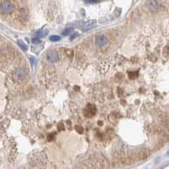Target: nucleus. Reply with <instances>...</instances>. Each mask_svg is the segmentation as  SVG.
Masks as SVG:
<instances>
[{
    "label": "nucleus",
    "mask_w": 169,
    "mask_h": 169,
    "mask_svg": "<svg viewBox=\"0 0 169 169\" xmlns=\"http://www.w3.org/2000/svg\"><path fill=\"white\" fill-rule=\"evenodd\" d=\"M128 76H129V78L130 79H132V80H133V79H135L137 77V75H138V73L136 72H128Z\"/></svg>",
    "instance_id": "ddd939ff"
},
{
    "label": "nucleus",
    "mask_w": 169,
    "mask_h": 169,
    "mask_svg": "<svg viewBox=\"0 0 169 169\" xmlns=\"http://www.w3.org/2000/svg\"><path fill=\"white\" fill-rule=\"evenodd\" d=\"M149 155V152L146 149H139V150H135V154H134V157L137 160H144L147 158Z\"/></svg>",
    "instance_id": "f03ea898"
},
{
    "label": "nucleus",
    "mask_w": 169,
    "mask_h": 169,
    "mask_svg": "<svg viewBox=\"0 0 169 169\" xmlns=\"http://www.w3.org/2000/svg\"><path fill=\"white\" fill-rule=\"evenodd\" d=\"M98 124H99V125H102V122H101V121H99Z\"/></svg>",
    "instance_id": "412c9836"
},
{
    "label": "nucleus",
    "mask_w": 169,
    "mask_h": 169,
    "mask_svg": "<svg viewBox=\"0 0 169 169\" xmlns=\"http://www.w3.org/2000/svg\"><path fill=\"white\" fill-rule=\"evenodd\" d=\"M158 8V3L157 0H150V10L151 11H156Z\"/></svg>",
    "instance_id": "6e6552de"
},
{
    "label": "nucleus",
    "mask_w": 169,
    "mask_h": 169,
    "mask_svg": "<svg viewBox=\"0 0 169 169\" xmlns=\"http://www.w3.org/2000/svg\"><path fill=\"white\" fill-rule=\"evenodd\" d=\"M47 59L49 62H58L59 60L58 54L55 50H50L47 53Z\"/></svg>",
    "instance_id": "39448f33"
},
{
    "label": "nucleus",
    "mask_w": 169,
    "mask_h": 169,
    "mask_svg": "<svg viewBox=\"0 0 169 169\" xmlns=\"http://www.w3.org/2000/svg\"><path fill=\"white\" fill-rule=\"evenodd\" d=\"M47 33H48V30H47V29H46V28H43V29H42V30H40L39 32H36V36L43 37V36H47Z\"/></svg>",
    "instance_id": "1a4fd4ad"
},
{
    "label": "nucleus",
    "mask_w": 169,
    "mask_h": 169,
    "mask_svg": "<svg viewBox=\"0 0 169 169\" xmlns=\"http://www.w3.org/2000/svg\"><path fill=\"white\" fill-rule=\"evenodd\" d=\"M18 45H19L20 47H21V48L23 49L24 51H26L27 49H28V47H27V45L24 42H22V41H18Z\"/></svg>",
    "instance_id": "9d476101"
},
{
    "label": "nucleus",
    "mask_w": 169,
    "mask_h": 169,
    "mask_svg": "<svg viewBox=\"0 0 169 169\" xmlns=\"http://www.w3.org/2000/svg\"><path fill=\"white\" fill-rule=\"evenodd\" d=\"M14 76L15 78V80H22L23 78L25 77V71L22 69H17L14 73Z\"/></svg>",
    "instance_id": "0eeeda50"
},
{
    "label": "nucleus",
    "mask_w": 169,
    "mask_h": 169,
    "mask_svg": "<svg viewBox=\"0 0 169 169\" xmlns=\"http://www.w3.org/2000/svg\"><path fill=\"white\" fill-rule=\"evenodd\" d=\"M95 24L96 22L95 21H85L84 23H82L81 25V28L84 32H87L89 30H91L93 27L95 26Z\"/></svg>",
    "instance_id": "423d86ee"
},
{
    "label": "nucleus",
    "mask_w": 169,
    "mask_h": 169,
    "mask_svg": "<svg viewBox=\"0 0 169 169\" xmlns=\"http://www.w3.org/2000/svg\"><path fill=\"white\" fill-rule=\"evenodd\" d=\"M60 39H61V37H60L59 36H50V40L52 42H58V41H60Z\"/></svg>",
    "instance_id": "9b49d317"
},
{
    "label": "nucleus",
    "mask_w": 169,
    "mask_h": 169,
    "mask_svg": "<svg viewBox=\"0 0 169 169\" xmlns=\"http://www.w3.org/2000/svg\"><path fill=\"white\" fill-rule=\"evenodd\" d=\"M106 43H107V38H106L105 35L99 34L95 36V44L98 47H103L104 46L106 45Z\"/></svg>",
    "instance_id": "20e7f679"
},
{
    "label": "nucleus",
    "mask_w": 169,
    "mask_h": 169,
    "mask_svg": "<svg viewBox=\"0 0 169 169\" xmlns=\"http://www.w3.org/2000/svg\"><path fill=\"white\" fill-rule=\"evenodd\" d=\"M32 42L34 44H38V43H40V42H41V40H40L39 38H34V39L32 40Z\"/></svg>",
    "instance_id": "f3484780"
},
{
    "label": "nucleus",
    "mask_w": 169,
    "mask_h": 169,
    "mask_svg": "<svg viewBox=\"0 0 169 169\" xmlns=\"http://www.w3.org/2000/svg\"><path fill=\"white\" fill-rule=\"evenodd\" d=\"M58 129L60 130V131H63L64 130V125L63 124H62V123H59L58 125Z\"/></svg>",
    "instance_id": "dca6fc26"
},
{
    "label": "nucleus",
    "mask_w": 169,
    "mask_h": 169,
    "mask_svg": "<svg viewBox=\"0 0 169 169\" xmlns=\"http://www.w3.org/2000/svg\"><path fill=\"white\" fill-rule=\"evenodd\" d=\"M96 113V107L93 104H88L84 109V115L87 117H93Z\"/></svg>",
    "instance_id": "7ed1b4c3"
},
{
    "label": "nucleus",
    "mask_w": 169,
    "mask_h": 169,
    "mask_svg": "<svg viewBox=\"0 0 169 169\" xmlns=\"http://www.w3.org/2000/svg\"><path fill=\"white\" fill-rule=\"evenodd\" d=\"M0 10L3 14H10L14 10V5L9 0H3L1 3Z\"/></svg>",
    "instance_id": "f257e3e1"
},
{
    "label": "nucleus",
    "mask_w": 169,
    "mask_h": 169,
    "mask_svg": "<svg viewBox=\"0 0 169 169\" xmlns=\"http://www.w3.org/2000/svg\"><path fill=\"white\" fill-rule=\"evenodd\" d=\"M74 128H75V129H76V131L78 132L79 134H82L83 133V128H82L81 126H80V125H75L74 126Z\"/></svg>",
    "instance_id": "4468645a"
},
{
    "label": "nucleus",
    "mask_w": 169,
    "mask_h": 169,
    "mask_svg": "<svg viewBox=\"0 0 169 169\" xmlns=\"http://www.w3.org/2000/svg\"><path fill=\"white\" fill-rule=\"evenodd\" d=\"M53 136H54V134H51V135H48V138H47V140L51 141L53 139Z\"/></svg>",
    "instance_id": "a211bd4d"
},
{
    "label": "nucleus",
    "mask_w": 169,
    "mask_h": 169,
    "mask_svg": "<svg viewBox=\"0 0 169 169\" xmlns=\"http://www.w3.org/2000/svg\"><path fill=\"white\" fill-rule=\"evenodd\" d=\"M66 53H67V54L69 55V56H72L73 52H72V50H70V49H68V50L66 51Z\"/></svg>",
    "instance_id": "6ab92c4d"
},
{
    "label": "nucleus",
    "mask_w": 169,
    "mask_h": 169,
    "mask_svg": "<svg viewBox=\"0 0 169 169\" xmlns=\"http://www.w3.org/2000/svg\"><path fill=\"white\" fill-rule=\"evenodd\" d=\"M73 31H74V29H73V28H67V29H65V31H63V36H67V35H69L71 32H73Z\"/></svg>",
    "instance_id": "f8f14e48"
},
{
    "label": "nucleus",
    "mask_w": 169,
    "mask_h": 169,
    "mask_svg": "<svg viewBox=\"0 0 169 169\" xmlns=\"http://www.w3.org/2000/svg\"><path fill=\"white\" fill-rule=\"evenodd\" d=\"M98 0H87V3H95V2H97Z\"/></svg>",
    "instance_id": "aec40b11"
},
{
    "label": "nucleus",
    "mask_w": 169,
    "mask_h": 169,
    "mask_svg": "<svg viewBox=\"0 0 169 169\" xmlns=\"http://www.w3.org/2000/svg\"><path fill=\"white\" fill-rule=\"evenodd\" d=\"M163 53H164L165 55H167V56H169V44H168V45L165 47Z\"/></svg>",
    "instance_id": "2eb2a0df"
}]
</instances>
